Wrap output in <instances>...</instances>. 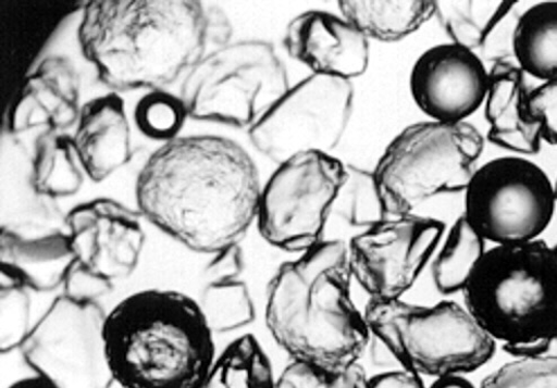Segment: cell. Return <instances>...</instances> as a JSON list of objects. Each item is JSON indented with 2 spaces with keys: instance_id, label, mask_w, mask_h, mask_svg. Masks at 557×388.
I'll list each match as a JSON object with an SVG mask.
<instances>
[{
  "instance_id": "cell-1",
  "label": "cell",
  "mask_w": 557,
  "mask_h": 388,
  "mask_svg": "<svg viewBox=\"0 0 557 388\" xmlns=\"http://www.w3.org/2000/svg\"><path fill=\"white\" fill-rule=\"evenodd\" d=\"M261 191L246 149L211 135L165 142L136 185L141 216L183 247L210 255L240 245L257 224Z\"/></svg>"
},
{
  "instance_id": "cell-2",
  "label": "cell",
  "mask_w": 557,
  "mask_h": 388,
  "mask_svg": "<svg viewBox=\"0 0 557 388\" xmlns=\"http://www.w3.org/2000/svg\"><path fill=\"white\" fill-rule=\"evenodd\" d=\"M348 243L325 240L276 268L265 324L292 363L331 374L360 364L371 334L352 298Z\"/></svg>"
},
{
  "instance_id": "cell-3",
  "label": "cell",
  "mask_w": 557,
  "mask_h": 388,
  "mask_svg": "<svg viewBox=\"0 0 557 388\" xmlns=\"http://www.w3.org/2000/svg\"><path fill=\"white\" fill-rule=\"evenodd\" d=\"M78 41L113 93L159 91L187 76L210 50L207 8L196 0H92Z\"/></svg>"
},
{
  "instance_id": "cell-4",
  "label": "cell",
  "mask_w": 557,
  "mask_h": 388,
  "mask_svg": "<svg viewBox=\"0 0 557 388\" xmlns=\"http://www.w3.org/2000/svg\"><path fill=\"white\" fill-rule=\"evenodd\" d=\"M108 362L122 388H199L215 358L213 333L188 295L147 289L106 318Z\"/></svg>"
},
{
  "instance_id": "cell-5",
  "label": "cell",
  "mask_w": 557,
  "mask_h": 388,
  "mask_svg": "<svg viewBox=\"0 0 557 388\" xmlns=\"http://www.w3.org/2000/svg\"><path fill=\"white\" fill-rule=\"evenodd\" d=\"M461 293L503 347L557 340V255L543 240L487 249Z\"/></svg>"
},
{
  "instance_id": "cell-6",
  "label": "cell",
  "mask_w": 557,
  "mask_h": 388,
  "mask_svg": "<svg viewBox=\"0 0 557 388\" xmlns=\"http://www.w3.org/2000/svg\"><path fill=\"white\" fill-rule=\"evenodd\" d=\"M484 143L481 132L469 122L428 118L399 132L373 168L385 215H413L433 198L466 192Z\"/></svg>"
},
{
  "instance_id": "cell-7",
  "label": "cell",
  "mask_w": 557,
  "mask_h": 388,
  "mask_svg": "<svg viewBox=\"0 0 557 388\" xmlns=\"http://www.w3.org/2000/svg\"><path fill=\"white\" fill-rule=\"evenodd\" d=\"M363 313L371 338L398 368L420 377L467 376L486 365L497 350V342L466 305L453 301L369 302Z\"/></svg>"
},
{
  "instance_id": "cell-8",
  "label": "cell",
  "mask_w": 557,
  "mask_h": 388,
  "mask_svg": "<svg viewBox=\"0 0 557 388\" xmlns=\"http://www.w3.org/2000/svg\"><path fill=\"white\" fill-rule=\"evenodd\" d=\"M290 85L274 46L247 39L209 50L183 78L180 98L196 121L250 129Z\"/></svg>"
},
{
  "instance_id": "cell-9",
  "label": "cell",
  "mask_w": 557,
  "mask_h": 388,
  "mask_svg": "<svg viewBox=\"0 0 557 388\" xmlns=\"http://www.w3.org/2000/svg\"><path fill=\"white\" fill-rule=\"evenodd\" d=\"M346 176L347 164L333 154L305 153L277 164L260 197L257 225L264 241L295 255L325 241Z\"/></svg>"
},
{
  "instance_id": "cell-10",
  "label": "cell",
  "mask_w": 557,
  "mask_h": 388,
  "mask_svg": "<svg viewBox=\"0 0 557 388\" xmlns=\"http://www.w3.org/2000/svg\"><path fill=\"white\" fill-rule=\"evenodd\" d=\"M463 199V217L493 246L541 240L557 209L546 172L519 155L479 165Z\"/></svg>"
},
{
  "instance_id": "cell-11",
  "label": "cell",
  "mask_w": 557,
  "mask_h": 388,
  "mask_svg": "<svg viewBox=\"0 0 557 388\" xmlns=\"http://www.w3.org/2000/svg\"><path fill=\"white\" fill-rule=\"evenodd\" d=\"M354 108L352 82L311 74L265 109L249 138L276 165L305 153L332 154L349 129Z\"/></svg>"
},
{
  "instance_id": "cell-12",
  "label": "cell",
  "mask_w": 557,
  "mask_h": 388,
  "mask_svg": "<svg viewBox=\"0 0 557 388\" xmlns=\"http://www.w3.org/2000/svg\"><path fill=\"white\" fill-rule=\"evenodd\" d=\"M106 318L99 304L58 297L21 349L25 364L58 388H111Z\"/></svg>"
},
{
  "instance_id": "cell-13",
  "label": "cell",
  "mask_w": 557,
  "mask_h": 388,
  "mask_svg": "<svg viewBox=\"0 0 557 388\" xmlns=\"http://www.w3.org/2000/svg\"><path fill=\"white\" fill-rule=\"evenodd\" d=\"M446 225L417 214L386 217L348 243L350 272L369 302L404 300L435 255Z\"/></svg>"
},
{
  "instance_id": "cell-14",
  "label": "cell",
  "mask_w": 557,
  "mask_h": 388,
  "mask_svg": "<svg viewBox=\"0 0 557 388\" xmlns=\"http://www.w3.org/2000/svg\"><path fill=\"white\" fill-rule=\"evenodd\" d=\"M490 68L475 52L446 42L426 49L410 73V93L429 121L466 123L484 104Z\"/></svg>"
},
{
  "instance_id": "cell-15",
  "label": "cell",
  "mask_w": 557,
  "mask_h": 388,
  "mask_svg": "<svg viewBox=\"0 0 557 388\" xmlns=\"http://www.w3.org/2000/svg\"><path fill=\"white\" fill-rule=\"evenodd\" d=\"M66 225L74 256L81 263L113 281L136 271L146 241L140 213L100 198L75 206Z\"/></svg>"
},
{
  "instance_id": "cell-16",
  "label": "cell",
  "mask_w": 557,
  "mask_h": 388,
  "mask_svg": "<svg viewBox=\"0 0 557 388\" xmlns=\"http://www.w3.org/2000/svg\"><path fill=\"white\" fill-rule=\"evenodd\" d=\"M283 42L288 55L314 75L352 82L369 67L370 42L339 13H300L287 25Z\"/></svg>"
},
{
  "instance_id": "cell-17",
  "label": "cell",
  "mask_w": 557,
  "mask_h": 388,
  "mask_svg": "<svg viewBox=\"0 0 557 388\" xmlns=\"http://www.w3.org/2000/svg\"><path fill=\"white\" fill-rule=\"evenodd\" d=\"M79 73L65 55H51L24 82L9 114V130L61 132L77 125L82 112Z\"/></svg>"
},
{
  "instance_id": "cell-18",
  "label": "cell",
  "mask_w": 557,
  "mask_h": 388,
  "mask_svg": "<svg viewBox=\"0 0 557 388\" xmlns=\"http://www.w3.org/2000/svg\"><path fill=\"white\" fill-rule=\"evenodd\" d=\"M528 76L513 63L503 62L490 67L484 100L487 139L511 155H536L543 145L541 128L534 117Z\"/></svg>"
},
{
  "instance_id": "cell-19",
  "label": "cell",
  "mask_w": 557,
  "mask_h": 388,
  "mask_svg": "<svg viewBox=\"0 0 557 388\" xmlns=\"http://www.w3.org/2000/svg\"><path fill=\"white\" fill-rule=\"evenodd\" d=\"M520 3L495 0L435 2V17L448 42L479 54L491 66L513 62L512 43Z\"/></svg>"
},
{
  "instance_id": "cell-20",
  "label": "cell",
  "mask_w": 557,
  "mask_h": 388,
  "mask_svg": "<svg viewBox=\"0 0 557 388\" xmlns=\"http://www.w3.org/2000/svg\"><path fill=\"white\" fill-rule=\"evenodd\" d=\"M85 174L92 183H103L134 155L132 129L125 102L109 93L83 105L73 136Z\"/></svg>"
},
{
  "instance_id": "cell-21",
  "label": "cell",
  "mask_w": 557,
  "mask_h": 388,
  "mask_svg": "<svg viewBox=\"0 0 557 388\" xmlns=\"http://www.w3.org/2000/svg\"><path fill=\"white\" fill-rule=\"evenodd\" d=\"M2 275L28 290L49 292L63 287L75 256L69 229L37 237L2 230Z\"/></svg>"
},
{
  "instance_id": "cell-22",
  "label": "cell",
  "mask_w": 557,
  "mask_h": 388,
  "mask_svg": "<svg viewBox=\"0 0 557 388\" xmlns=\"http://www.w3.org/2000/svg\"><path fill=\"white\" fill-rule=\"evenodd\" d=\"M338 13L368 39L394 43L409 38L435 17V2L382 0V2H339Z\"/></svg>"
},
{
  "instance_id": "cell-23",
  "label": "cell",
  "mask_w": 557,
  "mask_h": 388,
  "mask_svg": "<svg viewBox=\"0 0 557 388\" xmlns=\"http://www.w3.org/2000/svg\"><path fill=\"white\" fill-rule=\"evenodd\" d=\"M513 63L541 83L557 79V2H542L523 10L512 43Z\"/></svg>"
},
{
  "instance_id": "cell-24",
  "label": "cell",
  "mask_w": 557,
  "mask_h": 388,
  "mask_svg": "<svg viewBox=\"0 0 557 388\" xmlns=\"http://www.w3.org/2000/svg\"><path fill=\"white\" fill-rule=\"evenodd\" d=\"M84 174L73 137L45 132L38 138L29 180L39 196L52 200L75 196L83 187Z\"/></svg>"
},
{
  "instance_id": "cell-25",
  "label": "cell",
  "mask_w": 557,
  "mask_h": 388,
  "mask_svg": "<svg viewBox=\"0 0 557 388\" xmlns=\"http://www.w3.org/2000/svg\"><path fill=\"white\" fill-rule=\"evenodd\" d=\"M487 242L469 223L459 216L446 229L443 240L429 265L435 288L443 295L462 292L487 251Z\"/></svg>"
},
{
  "instance_id": "cell-26",
  "label": "cell",
  "mask_w": 557,
  "mask_h": 388,
  "mask_svg": "<svg viewBox=\"0 0 557 388\" xmlns=\"http://www.w3.org/2000/svg\"><path fill=\"white\" fill-rule=\"evenodd\" d=\"M272 364L252 335L232 341L214 362L199 388H276Z\"/></svg>"
},
{
  "instance_id": "cell-27",
  "label": "cell",
  "mask_w": 557,
  "mask_h": 388,
  "mask_svg": "<svg viewBox=\"0 0 557 388\" xmlns=\"http://www.w3.org/2000/svg\"><path fill=\"white\" fill-rule=\"evenodd\" d=\"M198 303L213 335L240 330L257 315L250 289L240 277L208 280Z\"/></svg>"
},
{
  "instance_id": "cell-28",
  "label": "cell",
  "mask_w": 557,
  "mask_h": 388,
  "mask_svg": "<svg viewBox=\"0 0 557 388\" xmlns=\"http://www.w3.org/2000/svg\"><path fill=\"white\" fill-rule=\"evenodd\" d=\"M335 211L348 224L360 229L387 217L376 189L373 170L347 164L346 182L335 203Z\"/></svg>"
},
{
  "instance_id": "cell-29",
  "label": "cell",
  "mask_w": 557,
  "mask_h": 388,
  "mask_svg": "<svg viewBox=\"0 0 557 388\" xmlns=\"http://www.w3.org/2000/svg\"><path fill=\"white\" fill-rule=\"evenodd\" d=\"M189 116L181 98L164 89L147 93L137 104L136 124L147 137L165 142L177 138Z\"/></svg>"
},
{
  "instance_id": "cell-30",
  "label": "cell",
  "mask_w": 557,
  "mask_h": 388,
  "mask_svg": "<svg viewBox=\"0 0 557 388\" xmlns=\"http://www.w3.org/2000/svg\"><path fill=\"white\" fill-rule=\"evenodd\" d=\"M33 327L28 289L2 275L0 280V350L2 353L21 350Z\"/></svg>"
},
{
  "instance_id": "cell-31",
  "label": "cell",
  "mask_w": 557,
  "mask_h": 388,
  "mask_svg": "<svg viewBox=\"0 0 557 388\" xmlns=\"http://www.w3.org/2000/svg\"><path fill=\"white\" fill-rule=\"evenodd\" d=\"M478 388H557V354L512 358L490 373Z\"/></svg>"
},
{
  "instance_id": "cell-32",
  "label": "cell",
  "mask_w": 557,
  "mask_h": 388,
  "mask_svg": "<svg viewBox=\"0 0 557 388\" xmlns=\"http://www.w3.org/2000/svg\"><path fill=\"white\" fill-rule=\"evenodd\" d=\"M369 377L359 364L331 374L301 364L290 363L277 376L276 388H367Z\"/></svg>"
},
{
  "instance_id": "cell-33",
  "label": "cell",
  "mask_w": 557,
  "mask_h": 388,
  "mask_svg": "<svg viewBox=\"0 0 557 388\" xmlns=\"http://www.w3.org/2000/svg\"><path fill=\"white\" fill-rule=\"evenodd\" d=\"M64 295L78 304H98L113 288V280L75 260L63 285Z\"/></svg>"
},
{
  "instance_id": "cell-34",
  "label": "cell",
  "mask_w": 557,
  "mask_h": 388,
  "mask_svg": "<svg viewBox=\"0 0 557 388\" xmlns=\"http://www.w3.org/2000/svg\"><path fill=\"white\" fill-rule=\"evenodd\" d=\"M530 105L543 141L557 148V79L534 87Z\"/></svg>"
},
{
  "instance_id": "cell-35",
  "label": "cell",
  "mask_w": 557,
  "mask_h": 388,
  "mask_svg": "<svg viewBox=\"0 0 557 388\" xmlns=\"http://www.w3.org/2000/svg\"><path fill=\"white\" fill-rule=\"evenodd\" d=\"M207 24L210 50L232 42L233 25L223 9L207 7Z\"/></svg>"
},
{
  "instance_id": "cell-36",
  "label": "cell",
  "mask_w": 557,
  "mask_h": 388,
  "mask_svg": "<svg viewBox=\"0 0 557 388\" xmlns=\"http://www.w3.org/2000/svg\"><path fill=\"white\" fill-rule=\"evenodd\" d=\"M367 388H428L422 377L411 372L396 368L369 377Z\"/></svg>"
},
{
  "instance_id": "cell-37",
  "label": "cell",
  "mask_w": 557,
  "mask_h": 388,
  "mask_svg": "<svg viewBox=\"0 0 557 388\" xmlns=\"http://www.w3.org/2000/svg\"><path fill=\"white\" fill-rule=\"evenodd\" d=\"M428 388H478L466 375L436 378Z\"/></svg>"
},
{
  "instance_id": "cell-38",
  "label": "cell",
  "mask_w": 557,
  "mask_h": 388,
  "mask_svg": "<svg viewBox=\"0 0 557 388\" xmlns=\"http://www.w3.org/2000/svg\"><path fill=\"white\" fill-rule=\"evenodd\" d=\"M8 388H58L50 380L46 379L42 376L34 375L30 377H25L18 379L11 384Z\"/></svg>"
},
{
  "instance_id": "cell-39",
  "label": "cell",
  "mask_w": 557,
  "mask_h": 388,
  "mask_svg": "<svg viewBox=\"0 0 557 388\" xmlns=\"http://www.w3.org/2000/svg\"><path fill=\"white\" fill-rule=\"evenodd\" d=\"M554 192H555V200H556V208H557V176H556V180L554 183Z\"/></svg>"
},
{
  "instance_id": "cell-40",
  "label": "cell",
  "mask_w": 557,
  "mask_h": 388,
  "mask_svg": "<svg viewBox=\"0 0 557 388\" xmlns=\"http://www.w3.org/2000/svg\"><path fill=\"white\" fill-rule=\"evenodd\" d=\"M553 249H554V251H555V253L557 255V243L555 246H553Z\"/></svg>"
}]
</instances>
